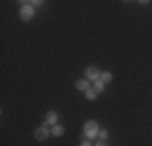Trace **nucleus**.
I'll list each match as a JSON object with an SVG mask.
<instances>
[{
    "label": "nucleus",
    "instance_id": "f257e3e1",
    "mask_svg": "<svg viewBox=\"0 0 152 146\" xmlns=\"http://www.w3.org/2000/svg\"><path fill=\"white\" fill-rule=\"evenodd\" d=\"M83 130H84V135L88 140H94V138L99 135V125H97V122H94V120H91V122H86L84 127H83Z\"/></svg>",
    "mask_w": 152,
    "mask_h": 146
},
{
    "label": "nucleus",
    "instance_id": "f03ea898",
    "mask_svg": "<svg viewBox=\"0 0 152 146\" xmlns=\"http://www.w3.org/2000/svg\"><path fill=\"white\" fill-rule=\"evenodd\" d=\"M20 18L23 21H31L34 18V8L32 5H23L20 10Z\"/></svg>",
    "mask_w": 152,
    "mask_h": 146
},
{
    "label": "nucleus",
    "instance_id": "7ed1b4c3",
    "mask_svg": "<svg viewBox=\"0 0 152 146\" xmlns=\"http://www.w3.org/2000/svg\"><path fill=\"white\" fill-rule=\"evenodd\" d=\"M49 135H52V130H49V127H45V125L36 128V131H34V136L37 141H45L49 138Z\"/></svg>",
    "mask_w": 152,
    "mask_h": 146
},
{
    "label": "nucleus",
    "instance_id": "20e7f679",
    "mask_svg": "<svg viewBox=\"0 0 152 146\" xmlns=\"http://www.w3.org/2000/svg\"><path fill=\"white\" fill-rule=\"evenodd\" d=\"M100 72L97 67H88L86 68V76H88V80H91V81H97V80H100Z\"/></svg>",
    "mask_w": 152,
    "mask_h": 146
},
{
    "label": "nucleus",
    "instance_id": "39448f33",
    "mask_svg": "<svg viewBox=\"0 0 152 146\" xmlns=\"http://www.w3.org/2000/svg\"><path fill=\"white\" fill-rule=\"evenodd\" d=\"M57 120H58V114H57L55 111H49L45 115L44 125L45 127H53V125H57Z\"/></svg>",
    "mask_w": 152,
    "mask_h": 146
},
{
    "label": "nucleus",
    "instance_id": "423d86ee",
    "mask_svg": "<svg viewBox=\"0 0 152 146\" xmlns=\"http://www.w3.org/2000/svg\"><path fill=\"white\" fill-rule=\"evenodd\" d=\"M76 89L78 91H88L89 89V81L88 80H78V81H76Z\"/></svg>",
    "mask_w": 152,
    "mask_h": 146
},
{
    "label": "nucleus",
    "instance_id": "0eeeda50",
    "mask_svg": "<svg viewBox=\"0 0 152 146\" xmlns=\"http://www.w3.org/2000/svg\"><path fill=\"white\" fill-rule=\"evenodd\" d=\"M104 89H105V83H104L102 80H97V81H94V91H96L97 94H100Z\"/></svg>",
    "mask_w": 152,
    "mask_h": 146
},
{
    "label": "nucleus",
    "instance_id": "6e6552de",
    "mask_svg": "<svg viewBox=\"0 0 152 146\" xmlns=\"http://www.w3.org/2000/svg\"><path fill=\"white\" fill-rule=\"evenodd\" d=\"M63 133H65V128L61 125H53L52 127V135L53 136H61Z\"/></svg>",
    "mask_w": 152,
    "mask_h": 146
},
{
    "label": "nucleus",
    "instance_id": "1a4fd4ad",
    "mask_svg": "<svg viewBox=\"0 0 152 146\" xmlns=\"http://www.w3.org/2000/svg\"><path fill=\"white\" fill-rule=\"evenodd\" d=\"M100 80H102L104 83H110L112 80H113V75H112L110 72H102L100 73Z\"/></svg>",
    "mask_w": 152,
    "mask_h": 146
},
{
    "label": "nucleus",
    "instance_id": "9d476101",
    "mask_svg": "<svg viewBox=\"0 0 152 146\" xmlns=\"http://www.w3.org/2000/svg\"><path fill=\"white\" fill-rule=\"evenodd\" d=\"M84 96H86V99H88V101H94V99L97 97V93H96L94 89H91V88H89V89L86 91V94H84Z\"/></svg>",
    "mask_w": 152,
    "mask_h": 146
},
{
    "label": "nucleus",
    "instance_id": "9b49d317",
    "mask_svg": "<svg viewBox=\"0 0 152 146\" xmlns=\"http://www.w3.org/2000/svg\"><path fill=\"white\" fill-rule=\"evenodd\" d=\"M99 136H100V140H107V136H108V131L105 128H102L99 131Z\"/></svg>",
    "mask_w": 152,
    "mask_h": 146
},
{
    "label": "nucleus",
    "instance_id": "f8f14e48",
    "mask_svg": "<svg viewBox=\"0 0 152 146\" xmlns=\"http://www.w3.org/2000/svg\"><path fill=\"white\" fill-rule=\"evenodd\" d=\"M32 3V5H36V7H39V5H42V0H36V2H29Z\"/></svg>",
    "mask_w": 152,
    "mask_h": 146
},
{
    "label": "nucleus",
    "instance_id": "ddd939ff",
    "mask_svg": "<svg viewBox=\"0 0 152 146\" xmlns=\"http://www.w3.org/2000/svg\"><path fill=\"white\" fill-rule=\"evenodd\" d=\"M81 146H92V145L89 143V141H83V143H81Z\"/></svg>",
    "mask_w": 152,
    "mask_h": 146
},
{
    "label": "nucleus",
    "instance_id": "4468645a",
    "mask_svg": "<svg viewBox=\"0 0 152 146\" xmlns=\"http://www.w3.org/2000/svg\"><path fill=\"white\" fill-rule=\"evenodd\" d=\"M96 146H107V145H105V143H100V141H99V143H97Z\"/></svg>",
    "mask_w": 152,
    "mask_h": 146
}]
</instances>
